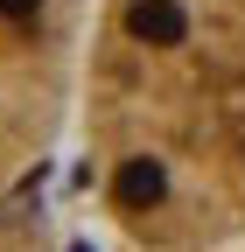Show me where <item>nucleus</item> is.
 Masks as SVG:
<instances>
[{
  "mask_svg": "<svg viewBox=\"0 0 245 252\" xmlns=\"http://www.w3.org/2000/svg\"><path fill=\"white\" fill-rule=\"evenodd\" d=\"M91 0H0V196L70 126Z\"/></svg>",
  "mask_w": 245,
  "mask_h": 252,
  "instance_id": "2",
  "label": "nucleus"
},
{
  "mask_svg": "<svg viewBox=\"0 0 245 252\" xmlns=\"http://www.w3.org/2000/svg\"><path fill=\"white\" fill-rule=\"evenodd\" d=\"M70 119L112 238L245 245V0H91Z\"/></svg>",
  "mask_w": 245,
  "mask_h": 252,
  "instance_id": "1",
  "label": "nucleus"
}]
</instances>
